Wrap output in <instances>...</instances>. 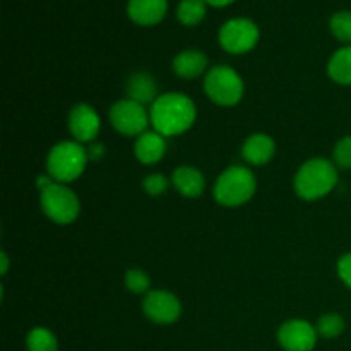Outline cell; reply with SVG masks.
<instances>
[{
	"instance_id": "obj_1",
	"label": "cell",
	"mask_w": 351,
	"mask_h": 351,
	"mask_svg": "<svg viewBox=\"0 0 351 351\" xmlns=\"http://www.w3.org/2000/svg\"><path fill=\"white\" fill-rule=\"evenodd\" d=\"M149 115L154 130L163 137H171L187 132L194 125L197 110L189 96L182 93H167L158 96L151 105Z\"/></svg>"
},
{
	"instance_id": "obj_2",
	"label": "cell",
	"mask_w": 351,
	"mask_h": 351,
	"mask_svg": "<svg viewBox=\"0 0 351 351\" xmlns=\"http://www.w3.org/2000/svg\"><path fill=\"white\" fill-rule=\"evenodd\" d=\"M338 184L336 165L324 158H314L298 168L295 175V191L305 201H315L328 195Z\"/></svg>"
},
{
	"instance_id": "obj_3",
	"label": "cell",
	"mask_w": 351,
	"mask_h": 351,
	"mask_svg": "<svg viewBox=\"0 0 351 351\" xmlns=\"http://www.w3.org/2000/svg\"><path fill=\"white\" fill-rule=\"evenodd\" d=\"M88 151L77 141H64L53 146L47 158L48 175L58 184L77 180L88 165Z\"/></svg>"
},
{
	"instance_id": "obj_4",
	"label": "cell",
	"mask_w": 351,
	"mask_h": 351,
	"mask_svg": "<svg viewBox=\"0 0 351 351\" xmlns=\"http://www.w3.org/2000/svg\"><path fill=\"white\" fill-rule=\"evenodd\" d=\"M256 192V177L247 167H230L216 180L213 194L218 204L239 208L252 199Z\"/></svg>"
},
{
	"instance_id": "obj_5",
	"label": "cell",
	"mask_w": 351,
	"mask_h": 351,
	"mask_svg": "<svg viewBox=\"0 0 351 351\" xmlns=\"http://www.w3.org/2000/svg\"><path fill=\"white\" fill-rule=\"evenodd\" d=\"M204 91L216 105L233 106L242 99L243 81L228 65H216L206 74Z\"/></svg>"
},
{
	"instance_id": "obj_6",
	"label": "cell",
	"mask_w": 351,
	"mask_h": 351,
	"mask_svg": "<svg viewBox=\"0 0 351 351\" xmlns=\"http://www.w3.org/2000/svg\"><path fill=\"white\" fill-rule=\"evenodd\" d=\"M40 204L45 215L58 225H69L75 221L81 211L79 199L65 184L53 182L40 191Z\"/></svg>"
},
{
	"instance_id": "obj_7",
	"label": "cell",
	"mask_w": 351,
	"mask_h": 351,
	"mask_svg": "<svg viewBox=\"0 0 351 351\" xmlns=\"http://www.w3.org/2000/svg\"><path fill=\"white\" fill-rule=\"evenodd\" d=\"M110 122L113 129L122 136H143L144 132H147L146 129L151 122V115L146 106L127 98L120 99L110 108Z\"/></svg>"
},
{
	"instance_id": "obj_8",
	"label": "cell",
	"mask_w": 351,
	"mask_h": 351,
	"mask_svg": "<svg viewBox=\"0 0 351 351\" xmlns=\"http://www.w3.org/2000/svg\"><path fill=\"white\" fill-rule=\"evenodd\" d=\"M219 45L228 53L240 55L252 50L259 41V27L256 23L245 17L232 19L219 29Z\"/></svg>"
},
{
	"instance_id": "obj_9",
	"label": "cell",
	"mask_w": 351,
	"mask_h": 351,
	"mask_svg": "<svg viewBox=\"0 0 351 351\" xmlns=\"http://www.w3.org/2000/svg\"><path fill=\"white\" fill-rule=\"evenodd\" d=\"M143 311L149 321L156 324H173L182 314L180 300L173 293L165 290H154L146 295Z\"/></svg>"
},
{
	"instance_id": "obj_10",
	"label": "cell",
	"mask_w": 351,
	"mask_h": 351,
	"mask_svg": "<svg viewBox=\"0 0 351 351\" xmlns=\"http://www.w3.org/2000/svg\"><path fill=\"white\" fill-rule=\"evenodd\" d=\"M278 341L285 351H312L317 345V329L307 321L291 319L280 328Z\"/></svg>"
},
{
	"instance_id": "obj_11",
	"label": "cell",
	"mask_w": 351,
	"mask_h": 351,
	"mask_svg": "<svg viewBox=\"0 0 351 351\" xmlns=\"http://www.w3.org/2000/svg\"><path fill=\"white\" fill-rule=\"evenodd\" d=\"M101 127L96 110L86 103H79L69 113V130L77 143H93Z\"/></svg>"
},
{
	"instance_id": "obj_12",
	"label": "cell",
	"mask_w": 351,
	"mask_h": 351,
	"mask_svg": "<svg viewBox=\"0 0 351 351\" xmlns=\"http://www.w3.org/2000/svg\"><path fill=\"white\" fill-rule=\"evenodd\" d=\"M168 10L167 0H129L127 12L139 26H154L161 23Z\"/></svg>"
},
{
	"instance_id": "obj_13",
	"label": "cell",
	"mask_w": 351,
	"mask_h": 351,
	"mask_svg": "<svg viewBox=\"0 0 351 351\" xmlns=\"http://www.w3.org/2000/svg\"><path fill=\"white\" fill-rule=\"evenodd\" d=\"M274 153H276V144L266 134H254L243 143L242 147L243 160L250 165H256V167L269 163Z\"/></svg>"
},
{
	"instance_id": "obj_14",
	"label": "cell",
	"mask_w": 351,
	"mask_h": 351,
	"mask_svg": "<svg viewBox=\"0 0 351 351\" xmlns=\"http://www.w3.org/2000/svg\"><path fill=\"white\" fill-rule=\"evenodd\" d=\"M167 153V141L156 130L153 132H144L143 136L137 137L136 146H134V154L143 165H154L161 160Z\"/></svg>"
},
{
	"instance_id": "obj_15",
	"label": "cell",
	"mask_w": 351,
	"mask_h": 351,
	"mask_svg": "<svg viewBox=\"0 0 351 351\" xmlns=\"http://www.w3.org/2000/svg\"><path fill=\"white\" fill-rule=\"evenodd\" d=\"M208 67V57L199 50H185L173 58V72L182 79H195Z\"/></svg>"
},
{
	"instance_id": "obj_16",
	"label": "cell",
	"mask_w": 351,
	"mask_h": 351,
	"mask_svg": "<svg viewBox=\"0 0 351 351\" xmlns=\"http://www.w3.org/2000/svg\"><path fill=\"white\" fill-rule=\"evenodd\" d=\"M171 182L185 197H199L204 192V177L194 167H178L171 175Z\"/></svg>"
},
{
	"instance_id": "obj_17",
	"label": "cell",
	"mask_w": 351,
	"mask_h": 351,
	"mask_svg": "<svg viewBox=\"0 0 351 351\" xmlns=\"http://www.w3.org/2000/svg\"><path fill=\"white\" fill-rule=\"evenodd\" d=\"M127 93H129V98L134 101L141 103V105L146 106L147 103L153 105L158 99V86L154 82V79L151 77L146 72H137L127 82Z\"/></svg>"
},
{
	"instance_id": "obj_18",
	"label": "cell",
	"mask_w": 351,
	"mask_h": 351,
	"mask_svg": "<svg viewBox=\"0 0 351 351\" xmlns=\"http://www.w3.org/2000/svg\"><path fill=\"white\" fill-rule=\"evenodd\" d=\"M328 74L338 84H351V45L332 55L328 64Z\"/></svg>"
},
{
	"instance_id": "obj_19",
	"label": "cell",
	"mask_w": 351,
	"mask_h": 351,
	"mask_svg": "<svg viewBox=\"0 0 351 351\" xmlns=\"http://www.w3.org/2000/svg\"><path fill=\"white\" fill-rule=\"evenodd\" d=\"M27 351H58L57 336L47 328L31 329L26 338Z\"/></svg>"
},
{
	"instance_id": "obj_20",
	"label": "cell",
	"mask_w": 351,
	"mask_h": 351,
	"mask_svg": "<svg viewBox=\"0 0 351 351\" xmlns=\"http://www.w3.org/2000/svg\"><path fill=\"white\" fill-rule=\"evenodd\" d=\"M206 16V0H182L178 3L177 17L185 26H195Z\"/></svg>"
},
{
	"instance_id": "obj_21",
	"label": "cell",
	"mask_w": 351,
	"mask_h": 351,
	"mask_svg": "<svg viewBox=\"0 0 351 351\" xmlns=\"http://www.w3.org/2000/svg\"><path fill=\"white\" fill-rule=\"evenodd\" d=\"M317 335H321L322 338L332 339L338 338L343 331H345V321L339 314H326L319 319L317 322Z\"/></svg>"
},
{
	"instance_id": "obj_22",
	"label": "cell",
	"mask_w": 351,
	"mask_h": 351,
	"mask_svg": "<svg viewBox=\"0 0 351 351\" xmlns=\"http://www.w3.org/2000/svg\"><path fill=\"white\" fill-rule=\"evenodd\" d=\"M329 27H331L332 34L338 38L343 43L351 45V12L350 10H341L336 12L329 21Z\"/></svg>"
},
{
	"instance_id": "obj_23",
	"label": "cell",
	"mask_w": 351,
	"mask_h": 351,
	"mask_svg": "<svg viewBox=\"0 0 351 351\" xmlns=\"http://www.w3.org/2000/svg\"><path fill=\"white\" fill-rule=\"evenodd\" d=\"M151 280L143 269H129L125 274V287L132 293H144L149 290Z\"/></svg>"
},
{
	"instance_id": "obj_24",
	"label": "cell",
	"mask_w": 351,
	"mask_h": 351,
	"mask_svg": "<svg viewBox=\"0 0 351 351\" xmlns=\"http://www.w3.org/2000/svg\"><path fill=\"white\" fill-rule=\"evenodd\" d=\"M335 163L339 168H351V136L343 137L335 147Z\"/></svg>"
},
{
	"instance_id": "obj_25",
	"label": "cell",
	"mask_w": 351,
	"mask_h": 351,
	"mask_svg": "<svg viewBox=\"0 0 351 351\" xmlns=\"http://www.w3.org/2000/svg\"><path fill=\"white\" fill-rule=\"evenodd\" d=\"M143 185H144V191H146V194L161 195L165 191H167L168 182H167V178H165V175L153 173V175H147V177L144 178Z\"/></svg>"
},
{
	"instance_id": "obj_26",
	"label": "cell",
	"mask_w": 351,
	"mask_h": 351,
	"mask_svg": "<svg viewBox=\"0 0 351 351\" xmlns=\"http://www.w3.org/2000/svg\"><path fill=\"white\" fill-rule=\"evenodd\" d=\"M338 274L343 283L351 288V252L338 261Z\"/></svg>"
},
{
	"instance_id": "obj_27",
	"label": "cell",
	"mask_w": 351,
	"mask_h": 351,
	"mask_svg": "<svg viewBox=\"0 0 351 351\" xmlns=\"http://www.w3.org/2000/svg\"><path fill=\"white\" fill-rule=\"evenodd\" d=\"M86 151H88L89 161L101 160V156H103V154H105V147H103V144H99V143L91 144V146H89Z\"/></svg>"
},
{
	"instance_id": "obj_28",
	"label": "cell",
	"mask_w": 351,
	"mask_h": 351,
	"mask_svg": "<svg viewBox=\"0 0 351 351\" xmlns=\"http://www.w3.org/2000/svg\"><path fill=\"white\" fill-rule=\"evenodd\" d=\"M9 269V257L5 252H0V274H7Z\"/></svg>"
},
{
	"instance_id": "obj_29",
	"label": "cell",
	"mask_w": 351,
	"mask_h": 351,
	"mask_svg": "<svg viewBox=\"0 0 351 351\" xmlns=\"http://www.w3.org/2000/svg\"><path fill=\"white\" fill-rule=\"evenodd\" d=\"M233 0H206V3H209V5H215V7H225V5H230Z\"/></svg>"
}]
</instances>
